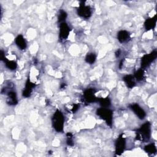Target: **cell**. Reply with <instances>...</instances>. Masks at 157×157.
<instances>
[{
  "mask_svg": "<svg viewBox=\"0 0 157 157\" xmlns=\"http://www.w3.org/2000/svg\"><path fill=\"white\" fill-rule=\"evenodd\" d=\"M151 137V124L147 121L136 131V139L141 141H147Z\"/></svg>",
  "mask_w": 157,
  "mask_h": 157,
  "instance_id": "obj_1",
  "label": "cell"
},
{
  "mask_svg": "<svg viewBox=\"0 0 157 157\" xmlns=\"http://www.w3.org/2000/svg\"><path fill=\"white\" fill-rule=\"evenodd\" d=\"M64 117L61 111L56 110L52 117V124L53 128L57 132H62L64 127Z\"/></svg>",
  "mask_w": 157,
  "mask_h": 157,
  "instance_id": "obj_2",
  "label": "cell"
},
{
  "mask_svg": "<svg viewBox=\"0 0 157 157\" xmlns=\"http://www.w3.org/2000/svg\"><path fill=\"white\" fill-rule=\"evenodd\" d=\"M96 114L103 119L107 125L111 126L112 124L113 112L111 110L107 108L101 107L96 110Z\"/></svg>",
  "mask_w": 157,
  "mask_h": 157,
  "instance_id": "obj_3",
  "label": "cell"
},
{
  "mask_svg": "<svg viewBox=\"0 0 157 157\" xmlns=\"http://www.w3.org/2000/svg\"><path fill=\"white\" fill-rule=\"evenodd\" d=\"M157 56V52L156 50H153L150 54L144 55L141 58L140 64L141 66L143 68L148 67L155 59Z\"/></svg>",
  "mask_w": 157,
  "mask_h": 157,
  "instance_id": "obj_4",
  "label": "cell"
},
{
  "mask_svg": "<svg viewBox=\"0 0 157 157\" xmlns=\"http://www.w3.org/2000/svg\"><path fill=\"white\" fill-rule=\"evenodd\" d=\"M77 13L83 18H88L91 17L92 13L91 9L90 6H86L83 1H81L79 7L77 9Z\"/></svg>",
  "mask_w": 157,
  "mask_h": 157,
  "instance_id": "obj_5",
  "label": "cell"
},
{
  "mask_svg": "<svg viewBox=\"0 0 157 157\" xmlns=\"http://www.w3.org/2000/svg\"><path fill=\"white\" fill-rule=\"evenodd\" d=\"M123 134L120 135L115 142V154L120 155L124 150L126 146V140L123 137Z\"/></svg>",
  "mask_w": 157,
  "mask_h": 157,
  "instance_id": "obj_6",
  "label": "cell"
},
{
  "mask_svg": "<svg viewBox=\"0 0 157 157\" xmlns=\"http://www.w3.org/2000/svg\"><path fill=\"white\" fill-rule=\"evenodd\" d=\"M95 90L93 88H89L85 91L83 93V98L85 102L88 103H92L98 102V98L95 96Z\"/></svg>",
  "mask_w": 157,
  "mask_h": 157,
  "instance_id": "obj_7",
  "label": "cell"
},
{
  "mask_svg": "<svg viewBox=\"0 0 157 157\" xmlns=\"http://www.w3.org/2000/svg\"><path fill=\"white\" fill-rule=\"evenodd\" d=\"M70 32V28L67 24L65 22L61 23L59 25V39L61 40H66Z\"/></svg>",
  "mask_w": 157,
  "mask_h": 157,
  "instance_id": "obj_8",
  "label": "cell"
},
{
  "mask_svg": "<svg viewBox=\"0 0 157 157\" xmlns=\"http://www.w3.org/2000/svg\"><path fill=\"white\" fill-rule=\"evenodd\" d=\"M129 108L134 112V113L138 117L139 119L142 120L145 117V112L139 104H132L129 105Z\"/></svg>",
  "mask_w": 157,
  "mask_h": 157,
  "instance_id": "obj_9",
  "label": "cell"
},
{
  "mask_svg": "<svg viewBox=\"0 0 157 157\" xmlns=\"http://www.w3.org/2000/svg\"><path fill=\"white\" fill-rule=\"evenodd\" d=\"M35 86V84L33 82H31L29 80V78H28L26 82V85H25V89L23 90V96L24 97L28 98L29 97L31 96V92L33 91V88Z\"/></svg>",
  "mask_w": 157,
  "mask_h": 157,
  "instance_id": "obj_10",
  "label": "cell"
},
{
  "mask_svg": "<svg viewBox=\"0 0 157 157\" xmlns=\"http://www.w3.org/2000/svg\"><path fill=\"white\" fill-rule=\"evenodd\" d=\"M117 39L120 43L126 42L130 39L129 33L126 30H121L117 34Z\"/></svg>",
  "mask_w": 157,
  "mask_h": 157,
  "instance_id": "obj_11",
  "label": "cell"
},
{
  "mask_svg": "<svg viewBox=\"0 0 157 157\" xmlns=\"http://www.w3.org/2000/svg\"><path fill=\"white\" fill-rule=\"evenodd\" d=\"M156 15H155L153 17L147 18L145 20L144 23L145 28L146 29V30H148V31L154 28V27L156 25Z\"/></svg>",
  "mask_w": 157,
  "mask_h": 157,
  "instance_id": "obj_12",
  "label": "cell"
},
{
  "mask_svg": "<svg viewBox=\"0 0 157 157\" xmlns=\"http://www.w3.org/2000/svg\"><path fill=\"white\" fill-rule=\"evenodd\" d=\"M16 45L21 50H25L26 48V42L23 36L21 34L17 36L15 39Z\"/></svg>",
  "mask_w": 157,
  "mask_h": 157,
  "instance_id": "obj_13",
  "label": "cell"
},
{
  "mask_svg": "<svg viewBox=\"0 0 157 157\" xmlns=\"http://www.w3.org/2000/svg\"><path fill=\"white\" fill-rule=\"evenodd\" d=\"M7 102L9 105H15L17 104L16 93L14 91H9L8 93V98Z\"/></svg>",
  "mask_w": 157,
  "mask_h": 157,
  "instance_id": "obj_14",
  "label": "cell"
},
{
  "mask_svg": "<svg viewBox=\"0 0 157 157\" xmlns=\"http://www.w3.org/2000/svg\"><path fill=\"white\" fill-rule=\"evenodd\" d=\"M123 80L125 82L126 86L129 88H132L135 86V82L134 81V77L131 75H125Z\"/></svg>",
  "mask_w": 157,
  "mask_h": 157,
  "instance_id": "obj_15",
  "label": "cell"
},
{
  "mask_svg": "<svg viewBox=\"0 0 157 157\" xmlns=\"http://www.w3.org/2000/svg\"><path fill=\"white\" fill-rule=\"evenodd\" d=\"M144 150L148 153L150 155L155 154L156 152V147L155 144H150L146 146H145Z\"/></svg>",
  "mask_w": 157,
  "mask_h": 157,
  "instance_id": "obj_16",
  "label": "cell"
},
{
  "mask_svg": "<svg viewBox=\"0 0 157 157\" xmlns=\"http://www.w3.org/2000/svg\"><path fill=\"white\" fill-rule=\"evenodd\" d=\"M3 61L4 62L6 67H7L9 69L14 70L17 68V63L15 61H9V60H7L6 58H5Z\"/></svg>",
  "mask_w": 157,
  "mask_h": 157,
  "instance_id": "obj_17",
  "label": "cell"
},
{
  "mask_svg": "<svg viewBox=\"0 0 157 157\" xmlns=\"http://www.w3.org/2000/svg\"><path fill=\"white\" fill-rule=\"evenodd\" d=\"M98 102H99L101 107L104 108H107L110 105V101L108 98H98Z\"/></svg>",
  "mask_w": 157,
  "mask_h": 157,
  "instance_id": "obj_18",
  "label": "cell"
},
{
  "mask_svg": "<svg viewBox=\"0 0 157 157\" xmlns=\"http://www.w3.org/2000/svg\"><path fill=\"white\" fill-rule=\"evenodd\" d=\"M96 59V56L93 53H88L85 57V61L87 63L92 64H93Z\"/></svg>",
  "mask_w": 157,
  "mask_h": 157,
  "instance_id": "obj_19",
  "label": "cell"
},
{
  "mask_svg": "<svg viewBox=\"0 0 157 157\" xmlns=\"http://www.w3.org/2000/svg\"><path fill=\"white\" fill-rule=\"evenodd\" d=\"M134 77L136 78L137 81L142 80L144 77V71L142 69H140L137 70L134 74Z\"/></svg>",
  "mask_w": 157,
  "mask_h": 157,
  "instance_id": "obj_20",
  "label": "cell"
},
{
  "mask_svg": "<svg viewBox=\"0 0 157 157\" xmlns=\"http://www.w3.org/2000/svg\"><path fill=\"white\" fill-rule=\"evenodd\" d=\"M66 17H67V13L63 10H60L59 12V15L58 18V22H61V23L64 22L63 21L65 20Z\"/></svg>",
  "mask_w": 157,
  "mask_h": 157,
  "instance_id": "obj_21",
  "label": "cell"
},
{
  "mask_svg": "<svg viewBox=\"0 0 157 157\" xmlns=\"http://www.w3.org/2000/svg\"><path fill=\"white\" fill-rule=\"evenodd\" d=\"M66 136H67V144L69 146H73L74 145V141L72 139V137L73 135L72 133L71 132H67L66 134Z\"/></svg>",
  "mask_w": 157,
  "mask_h": 157,
  "instance_id": "obj_22",
  "label": "cell"
},
{
  "mask_svg": "<svg viewBox=\"0 0 157 157\" xmlns=\"http://www.w3.org/2000/svg\"><path fill=\"white\" fill-rule=\"evenodd\" d=\"M78 107H79V105L76 104H74V106H73V107H72V112H75L78 109Z\"/></svg>",
  "mask_w": 157,
  "mask_h": 157,
  "instance_id": "obj_23",
  "label": "cell"
},
{
  "mask_svg": "<svg viewBox=\"0 0 157 157\" xmlns=\"http://www.w3.org/2000/svg\"><path fill=\"white\" fill-rule=\"evenodd\" d=\"M120 53H121V50H117L115 52V56L116 57H119L120 55Z\"/></svg>",
  "mask_w": 157,
  "mask_h": 157,
  "instance_id": "obj_24",
  "label": "cell"
},
{
  "mask_svg": "<svg viewBox=\"0 0 157 157\" xmlns=\"http://www.w3.org/2000/svg\"><path fill=\"white\" fill-rule=\"evenodd\" d=\"M123 61L124 60H121V61H120V64H119V68H120V69H121V67H122V66H123Z\"/></svg>",
  "mask_w": 157,
  "mask_h": 157,
  "instance_id": "obj_25",
  "label": "cell"
},
{
  "mask_svg": "<svg viewBox=\"0 0 157 157\" xmlns=\"http://www.w3.org/2000/svg\"><path fill=\"white\" fill-rule=\"evenodd\" d=\"M64 87H65V83H62V85L61 86V88H64Z\"/></svg>",
  "mask_w": 157,
  "mask_h": 157,
  "instance_id": "obj_26",
  "label": "cell"
}]
</instances>
